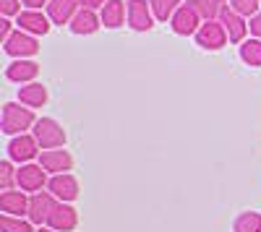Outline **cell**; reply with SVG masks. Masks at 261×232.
<instances>
[{
  "label": "cell",
  "instance_id": "6da1fadb",
  "mask_svg": "<svg viewBox=\"0 0 261 232\" xmlns=\"http://www.w3.org/2000/svg\"><path fill=\"white\" fill-rule=\"evenodd\" d=\"M34 123H37V118H34V110L32 107H21L18 102H6L3 104V120H0L3 133L21 136L27 128H32Z\"/></svg>",
  "mask_w": 261,
  "mask_h": 232
},
{
  "label": "cell",
  "instance_id": "8fae6325",
  "mask_svg": "<svg viewBox=\"0 0 261 232\" xmlns=\"http://www.w3.org/2000/svg\"><path fill=\"white\" fill-rule=\"evenodd\" d=\"M39 164L45 167V172H50V175H65L73 167V157L65 149H45L39 154Z\"/></svg>",
  "mask_w": 261,
  "mask_h": 232
},
{
  "label": "cell",
  "instance_id": "9a60e30c",
  "mask_svg": "<svg viewBox=\"0 0 261 232\" xmlns=\"http://www.w3.org/2000/svg\"><path fill=\"white\" fill-rule=\"evenodd\" d=\"M79 11H81V0H50L47 3V16L58 26L71 24Z\"/></svg>",
  "mask_w": 261,
  "mask_h": 232
},
{
  "label": "cell",
  "instance_id": "4fadbf2b",
  "mask_svg": "<svg viewBox=\"0 0 261 232\" xmlns=\"http://www.w3.org/2000/svg\"><path fill=\"white\" fill-rule=\"evenodd\" d=\"M47 191L63 201V204H71L73 198H79V180L71 175V172H65V175H53V180L47 183Z\"/></svg>",
  "mask_w": 261,
  "mask_h": 232
},
{
  "label": "cell",
  "instance_id": "603a6c76",
  "mask_svg": "<svg viewBox=\"0 0 261 232\" xmlns=\"http://www.w3.org/2000/svg\"><path fill=\"white\" fill-rule=\"evenodd\" d=\"M188 6L201 16V21H214V18H220V11H222V6L214 3V0H188Z\"/></svg>",
  "mask_w": 261,
  "mask_h": 232
},
{
  "label": "cell",
  "instance_id": "30bf717a",
  "mask_svg": "<svg viewBox=\"0 0 261 232\" xmlns=\"http://www.w3.org/2000/svg\"><path fill=\"white\" fill-rule=\"evenodd\" d=\"M220 24L225 26L230 42H241V45L246 42V34L251 32L248 24H246V18H243L241 13H235L230 6H222V11H220Z\"/></svg>",
  "mask_w": 261,
  "mask_h": 232
},
{
  "label": "cell",
  "instance_id": "4dcf8cb0",
  "mask_svg": "<svg viewBox=\"0 0 261 232\" xmlns=\"http://www.w3.org/2000/svg\"><path fill=\"white\" fill-rule=\"evenodd\" d=\"M21 3L27 6V11H42V6L47 8V3H50V0H21Z\"/></svg>",
  "mask_w": 261,
  "mask_h": 232
},
{
  "label": "cell",
  "instance_id": "d6a6232c",
  "mask_svg": "<svg viewBox=\"0 0 261 232\" xmlns=\"http://www.w3.org/2000/svg\"><path fill=\"white\" fill-rule=\"evenodd\" d=\"M37 232H55V229H50V227H39Z\"/></svg>",
  "mask_w": 261,
  "mask_h": 232
},
{
  "label": "cell",
  "instance_id": "7c38bea8",
  "mask_svg": "<svg viewBox=\"0 0 261 232\" xmlns=\"http://www.w3.org/2000/svg\"><path fill=\"white\" fill-rule=\"evenodd\" d=\"M16 24H18L21 32L39 37V34H47V32H50L53 21H50V16H45L42 11H21V13L16 16Z\"/></svg>",
  "mask_w": 261,
  "mask_h": 232
},
{
  "label": "cell",
  "instance_id": "ac0fdd59",
  "mask_svg": "<svg viewBox=\"0 0 261 232\" xmlns=\"http://www.w3.org/2000/svg\"><path fill=\"white\" fill-rule=\"evenodd\" d=\"M6 76H8V81H16V83H32L39 76V63H34V60H13L6 68Z\"/></svg>",
  "mask_w": 261,
  "mask_h": 232
},
{
  "label": "cell",
  "instance_id": "8992f818",
  "mask_svg": "<svg viewBox=\"0 0 261 232\" xmlns=\"http://www.w3.org/2000/svg\"><path fill=\"white\" fill-rule=\"evenodd\" d=\"M16 185H18V191H24V193H39L42 188L47 185V172H45V167L42 164H21L18 167V175H16Z\"/></svg>",
  "mask_w": 261,
  "mask_h": 232
},
{
  "label": "cell",
  "instance_id": "7402d4cb",
  "mask_svg": "<svg viewBox=\"0 0 261 232\" xmlns=\"http://www.w3.org/2000/svg\"><path fill=\"white\" fill-rule=\"evenodd\" d=\"M241 57H243V63L246 66H251V68H258L261 66V39H246L243 45H241Z\"/></svg>",
  "mask_w": 261,
  "mask_h": 232
},
{
  "label": "cell",
  "instance_id": "7a4b0ae2",
  "mask_svg": "<svg viewBox=\"0 0 261 232\" xmlns=\"http://www.w3.org/2000/svg\"><path fill=\"white\" fill-rule=\"evenodd\" d=\"M34 138L39 141L42 149H60V146L65 143V131L63 125L53 118H39L34 123Z\"/></svg>",
  "mask_w": 261,
  "mask_h": 232
},
{
  "label": "cell",
  "instance_id": "83f0119b",
  "mask_svg": "<svg viewBox=\"0 0 261 232\" xmlns=\"http://www.w3.org/2000/svg\"><path fill=\"white\" fill-rule=\"evenodd\" d=\"M21 0H0V11H3V16H18L21 13Z\"/></svg>",
  "mask_w": 261,
  "mask_h": 232
},
{
  "label": "cell",
  "instance_id": "484cf974",
  "mask_svg": "<svg viewBox=\"0 0 261 232\" xmlns=\"http://www.w3.org/2000/svg\"><path fill=\"white\" fill-rule=\"evenodd\" d=\"M258 6H261V0H230V8L235 13H241L243 18H253L258 13Z\"/></svg>",
  "mask_w": 261,
  "mask_h": 232
},
{
  "label": "cell",
  "instance_id": "277c9868",
  "mask_svg": "<svg viewBox=\"0 0 261 232\" xmlns=\"http://www.w3.org/2000/svg\"><path fill=\"white\" fill-rule=\"evenodd\" d=\"M3 47H6V52H8L11 57H16V60H27V57H32V55L39 52V42H37L34 34H27V32L16 29V32L3 42Z\"/></svg>",
  "mask_w": 261,
  "mask_h": 232
},
{
  "label": "cell",
  "instance_id": "4316f807",
  "mask_svg": "<svg viewBox=\"0 0 261 232\" xmlns=\"http://www.w3.org/2000/svg\"><path fill=\"white\" fill-rule=\"evenodd\" d=\"M16 175H18V170H13L11 162H0V185H3V191H11L13 188Z\"/></svg>",
  "mask_w": 261,
  "mask_h": 232
},
{
  "label": "cell",
  "instance_id": "5bb4252c",
  "mask_svg": "<svg viewBox=\"0 0 261 232\" xmlns=\"http://www.w3.org/2000/svg\"><path fill=\"white\" fill-rule=\"evenodd\" d=\"M76 224H79L76 209H73L71 204H63V201L55 206V212H53L50 219H47V227L55 229V232H71V229H76Z\"/></svg>",
  "mask_w": 261,
  "mask_h": 232
},
{
  "label": "cell",
  "instance_id": "e0dca14e",
  "mask_svg": "<svg viewBox=\"0 0 261 232\" xmlns=\"http://www.w3.org/2000/svg\"><path fill=\"white\" fill-rule=\"evenodd\" d=\"M125 16H128V3H123V0H107L105 8L99 11L102 26H107V29H120Z\"/></svg>",
  "mask_w": 261,
  "mask_h": 232
},
{
  "label": "cell",
  "instance_id": "3957f363",
  "mask_svg": "<svg viewBox=\"0 0 261 232\" xmlns=\"http://www.w3.org/2000/svg\"><path fill=\"white\" fill-rule=\"evenodd\" d=\"M227 32L225 26L220 24V18H214V21H204L201 29L196 32V45H199L201 50H222L227 45Z\"/></svg>",
  "mask_w": 261,
  "mask_h": 232
},
{
  "label": "cell",
  "instance_id": "f1b7e54d",
  "mask_svg": "<svg viewBox=\"0 0 261 232\" xmlns=\"http://www.w3.org/2000/svg\"><path fill=\"white\" fill-rule=\"evenodd\" d=\"M248 29H251V34L256 37V39H261V11L251 18V24H248Z\"/></svg>",
  "mask_w": 261,
  "mask_h": 232
},
{
  "label": "cell",
  "instance_id": "2e32d148",
  "mask_svg": "<svg viewBox=\"0 0 261 232\" xmlns=\"http://www.w3.org/2000/svg\"><path fill=\"white\" fill-rule=\"evenodd\" d=\"M0 209H3V214H11V217H21L29 212V198L24 191H3L0 193Z\"/></svg>",
  "mask_w": 261,
  "mask_h": 232
},
{
  "label": "cell",
  "instance_id": "d4e9b609",
  "mask_svg": "<svg viewBox=\"0 0 261 232\" xmlns=\"http://www.w3.org/2000/svg\"><path fill=\"white\" fill-rule=\"evenodd\" d=\"M0 232H37V229H34L32 222H27V219L3 214V217H0Z\"/></svg>",
  "mask_w": 261,
  "mask_h": 232
},
{
  "label": "cell",
  "instance_id": "ba28073f",
  "mask_svg": "<svg viewBox=\"0 0 261 232\" xmlns=\"http://www.w3.org/2000/svg\"><path fill=\"white\" fill-rule=\"evenodd\" d=\"M39 141L34 136H27V133H21V136H13V141L8 143V157L18 164H29L37 154H39Z\"/></svg>",
  "mask_w": 261,
  "mask_h": 232
},
{
  "label": "cell",
  "instance_id": "f546056e",
  "mask_svg": "<svg viewBox=\"0 0 261 232\" xmlns=\"http://www.w3.org/2000/svg\"><path fill=\"white\" fill-rule=\"evenodd\" d=\"M11 34H13V24H11L8 18H3V21H0V39L6 42V39H8Z\"/></svg>",
  "mask_w": 261,
  "mask_h": 232
},
{
  "label": "cell",
  "instance_id": "52a82bcc",
  "mask_svg": "<svg viewBox=\"0 0 261 232\" xmlns=\"http://www.w3.org/2000/svg\"><path fill=\"white\" fill-rule=\"evenodd\" d=\"M201 16L196 13L188 3H183L178 11H175V16L170 18V26H172V32L175 34H180V37H191V34H196L201 29Z\"/></svg>",
  "mask_w": 261,
  "mask_h": 232
},
{
  "label": "cell",
  "instance_id": "44dd1931",
  "mask_svg": "<svg viewBox=\"0 0 261 232\" xmlns=\"http://www.w3.org/2000/svg\"><path fill=\"white\" fill-rule=\"evenodd\" d=\"M149 6H151V13H154L157 21H170L183 3L180 0H149Z\"/></svg>",
  "mask_w": 261,
  "mask_h": 232
},
{
  "label": "cell",
  "instance_id": "cb8c5ba5",
  "mask_svg": "<svg viewBox=\"0 0 261 232\" xmlns=\"http://www.w3.org/2000/svg\"><path fill=\"white\" fill-rule=\"evenodd\" d=\"M235 232H261V214L258 212H243L232 224Z\"/></svg>",
  "mask_w": 261,
  "mask_h": 232
},
{
  "label": "cell",
  "instance_id": "5b68a950",
  "mask_svg": "<svg viewBox=\"0 0 261 232\" xmlns=\"http://www.w3.org/2000/svg\"><path fill=\"white\" fill-rule=\"evenodd\" d=\"M60 201L50 193V191H39V193H32V198H29V212H27V217H29V222L32 224H47V219H50V214L55 212V206H58Z\"/></svg>",
  "mask_w": 261,
  "mask_h": 232
},
{
  "label": "cell",
  "instance_id": "d6986e66",
  "mask_svg": "<svg viewBox=\"0 0 261 232\" xmlns=\"http://www.w3.org/2000/svg\"><path fill=\"white\" fill-rule=\"evenodd\" d=\"M71 32L73 34H79V37H86V34H94L99 26H102V18L97 16V11H89V8H81L76 16H73V21H71Z\"/></svg>",
  "mask_w": 261,
  "mask_h": 232
},
{
  "label": "cell",
  "instance_id": "836d02e7",
  "mask_svg": "<svg viewBox=\"0 0 261 232\" xmlns=\"http://www.w3.org/2000/svg\"><path fill=\"white\" fill-rule=\"evenodd\" d=\"M214 3H220V6H222V3H227V0H214Z\"/></svg>",
  "mask_w": 261,
  "mask_h": 232
},
{
  "label": "cell",
  "instance_id": "ffe728a7",
  "mask_svg": "<svg viewBox=\"0 0 261 232\" xmlns=\"http://www.w3.org/2000/svg\"><path fill=\"white\" fill-rule=\"evenodd\" d=\"M18 99H21V104L24 107H42V104L47 102V89L42 86V83H37V81H32V83H27V86H21L18 89Z\"/></svg>",
  "mask_w": 261,
  "mask_h": 232
},
{
  "label": "cell",
  "instance_id": "1f68e13d",
  "mask_svg": "<svg viewBox=\"0 0 261 232\" xmlns=\"http://www.w3.org/2000/svg\"><path fill=\"white\" fill-rule=\"evenodd\" d=\"M105 3H107V0H81V8H89V11H102L105 8Z\"/></svg>",
  "mask_w": 261,
  "mask_h": 232
},
{
  "label": "cell",
  "instance_id": "9c48e42d",
  "mask_svg": "<svg viewBox=\"0 0 261 232\" xmlns=\"http://www.w3.org/2000/svg\"><path fill=\"white\" fill-rule=\"evenodd\" d=\"M128 26L134 32H149L154 26V13H151L149 0H128Z\"/></svg>",
  "mask_w": 261,
  "mask_h": 232
}]
</instances>
